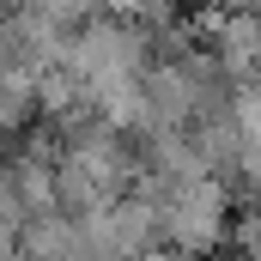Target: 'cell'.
<instances>
[{
	"instance_id": "obj_1",
	"label": "cell",
	"mask_w": 261,
	"mask_h": 261,
	"mask_svg": "<svg viewBox=\"0 0 261 261\" xmlns=\"http://www.w3.org/2000/svg\"><path fill=\"white\" fill-rule=\"evenodd\" d=\"M158 206V231H164V249L189 261H206L219 243H231V219H237V200L225 182H176V189H158L146 195Z\"/></svg>"
},
{
	"instance_id": "obj_2",
	"label": "cell",
	"mask_w": 261,
	"mask_h": 261,
	"mask_svg": "<svg viewBox=\"0 0 261 261\" xmlns=\"http://www.w3.org/2000/svg\"><path fill=\"white\" fill-rule=\"evenodd\" d=\"M231 249H237V261H261V200L255 206H237V219H231Z\"/></svg>"
},
{
	"instance_id": "obj_3",
	"label": "cell",
	"mask_w": 261,
	"mask_h": 261,
	"mask_svg": "<svg viewBox=\"0 0 261 261\" xmlns=\"http://www.w3.org/2000/svg\"><path fill=\"white\" fill-rule=\"evenodd\" d=\"M0 176H6V158H0Z\"/></svg>"
}]
</instances>
